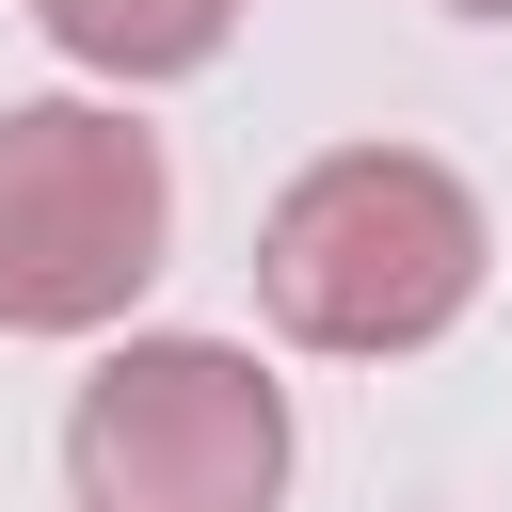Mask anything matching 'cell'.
I'll return each mask as SVG.
<instances>
[{"mask_svg":"<svg viewBox=\"0 0 512 512\" xmlns=\"http://www.w3.org/2000/svg\"><path fill=\"white\" fill-rule=\"evenodd\" d=\"M496 272V224L448 160L416 144H336L272 192L256 224V304L304 336V352H432Z\"/></svg>","mask_w":512,"mask_h":512,"instance_id":"cell-1","label":"cell"},{"mask_svg":"<svg viewBox=\"0 0 512 512\" xmlns=\"http://www.w3.org/2000/svg\"><path fill=\"white\" fill-rule=\"evenodd\" d=\"M160 240H176V176L128 112H96V96H16L0 112V336L128 320Z\"/></svg>","mask_w":512,"mask_h":512,"instance_id":"cell-2","label":"cell"},{"mask_svg":"<svg viewBox=\"0 0 512 512\" xmlns=\"http://www.w3.org/2000/svg\"><path fill=\"white\" fill-rule=\"evenodd\" d=\"M80 512H272L288 496V400L240 336H128L64 416Z\"/></svg>","mask_w":512,"mask_h":512,"instance_id":"cell-3","label":"cell"},{"mask_svg":"<svg viewBox=\"0 0 512 512\" xmlns=\"http://www.w3.org/2000/svg\"><path fill=\"white\" fill-rule=\"evenodd\" d=\"M32 32L64 64H96V80H192L240 32V0H32Z\"/></svg>","mask_w":512,"mask_h":512,"instance_id":"cell-4","label":"cell"},{"mask_svg":"<svg viewBox=\"0 0 512 512\" xmlns=\"http://www.w3.org/2000/svg\"><path fill=\"white\" fill-rule=\"evenodd\" d=\"M448 16H512V0H448Z\"/></svg>","mask_w":512,"mask_h":512,"instance_id":"cell-5","label":"cell"}]
</instances>
